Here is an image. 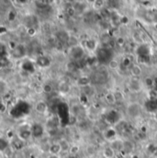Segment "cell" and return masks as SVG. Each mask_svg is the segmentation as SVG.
<instances>
[{
    "mask_svg": "<svg viewBox=\"0 0 157 158\" xmlns=\"http://www.w3.org/2000/svg\"><path fill=\"white\" fill-rule=\"evenodd\" d=\"M132 158H139V157H138L137 156H132Z\"/></svg>",
    "mask_w": 157,
    "mask_h": 158,
    "instance_id": "cell-27",
    "label": "cell"
},
{
    "mask_svg": "<svg viewBox=\"0 0 157 158\" xmlns=\"http://www.w3.org/2000/svg\"><path fill=\"white\" fill-rule=\"evenodd\" d=\"M11 146H12V148L14 150L20 151L24 147V141H22L19 137H17V138L13 137V140H12V143H11Z\"/></svg>",
    "mask_w": 157,
    "mask_h": 158,
    "instance_id": "cell-7",
    "label": "cell"
},
{
    "mask_svg": "<svg viewBox=\"0 0 157 158\" xmlns=\"http://www.w3.org/2000/svg\"><path fill=\"white\" fill-rule=\"evenodd\" d=\"M103 156L106 158H113L115 156V150L111 146H107L103 151Z\"/></svg>",
    "mask_w": 157,
    "mask_h": 158,
    "instance_id": "cell-14",
    "label": "cell"
},
{
    "mask_svg": "<svg viewBox=\"0 0 157 158\" xmlns=\"http://www.w3.org/2000/svg\"><path fill=\"white\" fill-rule=\"evenodd\" d=\"M68 158H77V156H72V155H70V156Z\"/></svg>",
    "mask_w": 157,
    "mask_h": 158,
    "instance_id": "cell-26",
    "label": "cell"
},
{
    "mask_svg": "<svg viewBox=\"0 0 157 158\" xmlns=\"http://www.w3.org/2000/svg\"><path fill=\"white\" fill-rule=\"evenodd\" d=\"M97 41L95 39H87L85 41V48L88 51V52H95L97 50Z\"/></svg>",
    "mask_w": 157,
    "mask_h": 158,
    "instance_id": "cell-5",
    "label": "cell"
},
{
    "mask_svg": "<svg viewBox=\"0 0 157 158\" xmlns=\"http://www.w3.org/2000/svg\"><path fill=\"white\" fill-rule=\"evenodd\" d=\"M6 109H7V104H6V101H4V100H2V104H1V110H0V112H1V114H4V113L6 112Z\"/></svg>",
    "mask_w": 157,
    "mask_h": 158,
    "instance_id": "cell-21",
    "label": "cell"
},
{
    "mask_svg": "<svg viewBox=\"0 0 157 158\" xmlns=\"http://www.w3.org/2000/svg\"><path fill=\"white\" fill-rule=\"evenodd\" d=\"M85 2H86V4H90V5H93L94 4V2L96 1V0H85Z\"/></svg>",
    "mask_w": 157,
    "mask_h": 158,
    "instance_id": "cell-24",
    "label": "cell"
},
{
    "mask_svg": "<svg viewBox=\"0 0 157 158\" xmlns=\"http://www.w3.org/2000/svg\"><path fill=\"white\" fill-rule=\"evenodd\" d=\"M34 110L37 113L39 114H46L48 110H49V106L47 104V102L45 100H39L35 103L34 106Z\"/></svg>",
    "mask_w": 157,
    "mask_h": 158,
    "instance_id": "cell-3",
    "label": "cell"
},
{
    "mask_svg": "<svg viewBox=\"0 0 157 158\" xmlns=\"http://www.w3.org/2000/svg\"><path fill=\"white\" fill-rule=\"evenodd\" d=\"M108 67L111 71H116L119 68V62L116 59H111V60H109V62L108 64Z\"/></svg>",
    "mask_w": 157,
    "mask_h": 158,
    "instance_id": "cell-15",
    "label": "cell"
},
{
    "mask_svg": "<svg viewBox=\"0 0 157 158\" xmlns=\"http://www.w3.org/2000/svg\"><path fill=\"white\" fill-rule=\"evenodd\" d=\"M79 150H80V148H79L78 145H73V146H71L70 149H69L70 155H72V156H76L79 153Z\"/></svg>",
    "mask_w": 157,
    "mask_h": 158,
    "instance_id": "cell-20",
    "label": "cell"
},
{
    "mask_svg": "<svg viewBox=\"0 0 157 158\" xmlns=\"http://www.w3.org/2000/svg\"><path fill=\"white\" fill-rule=\"evenodd\" d=\"M134 149V144L129 141V140H126V141H123V151L126 152V153H131Z\"/></svg>",
    "mask_w": 157,
    "mask_h": 158,
    "instance_id": "cell-13",
    "label": "cell"
},
{
    "mask_svg": "<svg viewBox=\"0 0 157 158\" xmlns=\"http://www.w3.org/2000/svg\"><path fill=\"white\" fill-rule=\"evenodd\" d=\"M126 113L132 119L139 118L143 115V106L137 101L130 102L126 107Z\"/></svg>",
    "mask_w": 157,
    "mask_h": 158,
    "instance_id": "cell-1",
    "label": "cell"
},
{
    "mask_svg": "<svg viewBox=\"0 0 157 158\" xmlns=\"http://www.w3.org/2000/svg\"><path fill=\"white\" fill-rule=\"evenodd\" d=\"M62 151L63 150H62V147H61V145H60L59 143H52L49 147V153H50V155H59Z\"/></svg>",
    "mask_w": 157,
    "mask_h": 158,
    "instance_id": "cell-11",
    "label": "cell"
},
{
    "mask_svg": "<svg viewBox=\"0 0 157 158\" xmlns=\"http://www.w3.org/2000/svg\"><path fill=\"white\" fill-rule=\"evenodd\" d=\"M52 90H53L52 85L51 84H49V83H45V84H43L42 86H41V91L44 92V93H46V94L52 93Z\"/></svg>",
    "mask_w": 157,
    "mask_h": 158,
    "instance_id": "cell-18",
    "label": "cell"
},
{
    "mask_svg": "<svg viewBox=\"0 0 157 158\" xmlns=\"http://www.w3.org/2000/svg\"><path fill=\"white\" fill-rule=\"evenodd\" d=\"M47 158H59L58 155H50Z\"/></svg>",
    "mask_w": 157,
    "mask_h": 158,
    "instance_id": "cell-25",
    "label": "cell"
},
{
    "mask_svg": "<svg viewBox=\"0 0 157 158\" xmlns=\"http://www.w3.org/2000/svg\"><path fill=\"white\" fill-rule=\"evenodd\" d=\"M36 33H37V31H36V29H35V28L31 27V28L28 29V34H29L30 36H34Z\"/></svg>",
    "mask_w": 157,
    "mask_h": 158,
    "instance_id": "cell-23",
    "label": "cell"
},
{
    "mask_svg": "<svg viewBox=\"0 0 157 158\" xmlns=\"http://www.w3.org/2000/svg\"><path fill=\"white\" fill-rule=\"evenodd\" d=\"M32 135H33L32 134V130H31L30 128H28V129H21L18 132V137L19 139H21L22 141H24V142H26L29 139H31V137Z\"/></svg>",
    "mask_w": 157,
    "mask_h": 158,
    "instance_id": "cell-4",
    "label": "cell"
},
{
    "mask_svg": "<svg viewBox=\"0 0 157 158\" xmlns=\"http://www.w3.org/2000/svg\"><path fill=\"white\" fill-rule=\"evenodd\" d=\"M78 52L79 53H84V49H83L80 45L75 46V47H71L70 53H71V55H72L75 59H79V58L82 57L80 54H78Z\"/></svg>",
    "mask_w": 157,
    "mask_h": 158,
    "instance_id": "cell-10",
    "label": "cell"
},
{
    "mask_svg": "<svg viewBox=\"0 0 157 158\" xmlns=\"http://www.w3.org/2000/svg\"><path fill=\"white\" fill-rule=\"evenodd\" d=\"M58 143H60V145H61L63 151H67V150H69L70 147H71L70 144H69V143H68L65 139H61Z\"/></svg>",
    "mask_w": 157,
    "mask_h": 158,
    "instance_id": "cell-19",
    "label": "cell"
},
{
    "mask_svg": "<svg viewBox=\"0 0 157 158\" xmlns=\"http://www.w3.org/2000/svg\"><path fill=\"white\" fill-rule=\"evenodd\" d=\"M130 73L132 77H138L139 78L143 75V68L140 64H133L130 69Z\"/></svg>",
    "mask_w": 157,
    "mask_h": 158,
    "instance_id": "cell-6",
    "label": "cell"
},
{
    "mask_svg": "<svg viewBox=\"0 0 157 158\" xmlns=\"http://www.w3.org/2000/svg\"><path fill=\"white\" fill-rule=\"evenodd\" d=\"M68 1H70V2H72V1H75V0H68Z\"/></svg>",
    "mask_w": 157,
    "mask_h": 158,
    "instance_id": "cell-28",
    "label": "cell"
},
{
    "mask_svg": "<svg viewBox=\"0 0 157 158\" xmlns=\"http://www.w3.org/2000/svg\"><path fill=\"white\" fill-rule=\"evenodd\" d=\"M105 100H106V102H107L109 105H110V106L115 105L116 102H117V98H116V96H115V93L112 92V91L107 92L106 95H105Z\"/></svg>",
    "mask_w": 157,
    "mask_h": 158,
    "instance_id": "cell-8",
    "label": "cell"
},
{
    "mask_svg": "<svg viewBox=\"0 0 157 158\" xmlns=\"http://www.w3.org/2000/svg\"><path fill=\"white\" fill-rule=\"evenodd\" d=\"M104 136H105V138H106L107 140L112 142V141H114L115 139H117V138H116V136H117V131H116V130L113 129V128H109V129L105 131Z\"/></svg>",
    "mask_w": 157,
    "mask_h": 158,
    "instance_id": "cell-9",
    "label": "cell"
},
{
    "mask_svg": "<svg viewBox=\"0 0 157 158\" xmlns=\"http://www.w3.org/2000/svg\"><path fill=\"white\" fill-rule=\"evenodd\" d=\"M104 6H105V0H96L94 4L92 5L95 10H101L103 9Z\"/></svg>",
    "mask_w": 157,
    "mask_h": 158,
    "instance_id": "cell-17",
    "label": "cell"
},
{
    "mask_svg": "<svg viewBox=\"0 0 157 158\" xmlns=\"http://www.w3.org/2000/svg\"><path fill=\"white\" fill-rule=\"evenodd\" d=\"M89 84H90V78H89V77H86V76H82L76 80V85L78 86L86 87V86H88Z\"/></svg>",
    "mask_w": 157,
    "mask_h": 158,
    "instance_id": "cell-12",
    "label": "cell"
},
{
    "mask_svg": "<svg viewBox=\"0 0 157 158\" xmlns=\"http://www.w3.org/2000/svg\"><path fill=\"white\" fill-rule=\"evenodd\" d=\"M57 39L62 42H68L70 39V35L66 31H59L57 33Z\"/></svg>",
    "mask_w": 157,
    "mask_h": 158,
    "instance_id": "cell-16",
    "label": "cell"
},
{
    "mask_svg": "<svg viewBox=\"0 0 157 158\" xmlns=\"http://www.w3.org/2000/svg\"><path fill=\"white\" fill-rule=\"evenodd\" d=\"M116 43L118 44V46H123L125 44V39L123 37H118L117 40H116Z\"/></svg>",
    "mask_w": 157,
    "mask_h": 158,
    "instance_id": "cell-22",
    "label": "cell"
},
{
    "mask_svg": "<svg viewBox=\"0 0 157 158\" xmlns=\"http://www.w3.org/2000/svg\"><path fill=\"white\" fill-rule=\"evenodd\" d=\"M128 88L130 92L134 94H138L143 90V83L138 77H132L128 82Z\"/></svg>",
    "mask_w": 157,
    "mask_h": 158,
    "instance_id": "cell-2",
    "label": "cell"
}]
</instances>
